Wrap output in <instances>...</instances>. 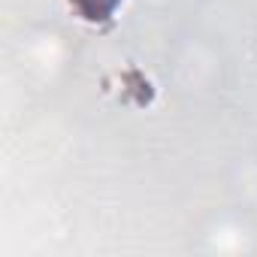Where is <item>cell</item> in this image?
Returning <instances> with one entry per match:
<instances>
[{
  "mask_svg": "<svg viewBox=\"0 0 257 257\" xmlns=\"http://www.w3.org/2000/svg\"><path fill=\"white\" fill-rule=\"evenodd\" d=\"M121 4H124V0H70V7H73L85 22H91V25L109 22V19L118 13Z\"/></svg>",
  "mask_w": 257,
  "mask_h": 257,
  "instance_id": "obj_1",
  "label": "cell"
}]
</instances>
